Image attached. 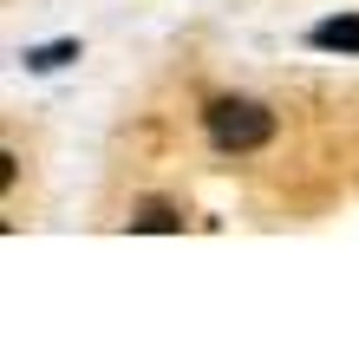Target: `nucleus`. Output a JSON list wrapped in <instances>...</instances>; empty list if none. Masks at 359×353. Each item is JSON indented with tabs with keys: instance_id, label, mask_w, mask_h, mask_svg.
Wrapping results in <instances>:
<instances>
[{
	"instance_id": "nucleus-1",
	"label": "nucleus",
	"mask_w": 359,
	"mask_h": 353,
	"mask_svg": "<svg viewBox=\"0 0 359 353\" xmlns=\"http://www.w3.org/2000/svg\"><path fill=\"white\" fill-rule=\"evenodd\" d=\"M209 138L222 144V151H262L274 138V112H262L255 98H216V105L203 112Z\"/></svg>"
},
{
	"instance_id": "nucleus-2",
	"label": "nucleus",
	"mask_w": 359,
	"mask_h": 353,
	"mask_svg": "<svg viewBox=\"0 0 359 353\" xmlns=\"http://www.w3.org/2000/svg\"><path fill=\"white\" fill-rule=\"evenodd\" d=\"M313 46H327V53H359V13L320 20V27H313Z\"/></svg>"
},
{
	"instance_id": "nucleus-3",
	"label": "nucleus",
	"mask_w": 359,
	"mask_h": 353,
	"mask_svg": "<svg viewBox=\"0 0 359 353\" xmlns=\"http://www.w3.org/2000/svg\"><path fill=\"white\" fill-rule=\"evenodd\" d=\"M131 229H183V216L170 210V203H144V210L131 216Z\"/></svg>"
}]
</instances>
